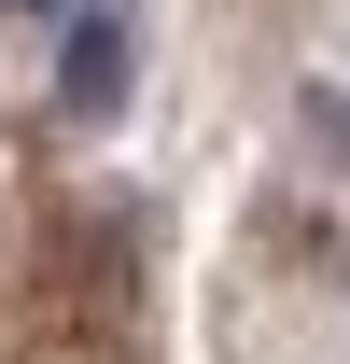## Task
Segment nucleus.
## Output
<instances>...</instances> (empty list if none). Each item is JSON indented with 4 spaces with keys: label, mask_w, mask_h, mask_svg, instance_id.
Masks as SVG:
<instances>
[{
    "label": "nucleus",
    "mask_w": 350,
    "mask_h": 364,
    "mask_svg": "<svg viewBox=\"0 0 350 364\" xmlns=\"http://www.w3.org/2000/svg\"><path fill=\"white\" fill-rule=\"evenodd\" d=\"M0 14H70V0H0Z\"/></svg>",
    "instance_id": "f03ea898"
},
{
    "label": "nucleus",
    "mask_w": 350,
    "mask_h": 364,
    "mask_svg": "<svg viewBox=\"0 0 350 364\" xmlns=\"http://www.w3.org/2000/svg\"><path fill=\"white\" fill-rule=\"evenodd\" d=\"M112 70H127V43H112V14H85V28H70V112H98Z\"/></svg>",
    "instance_id": "f257e3e1"
}]
</instances>
